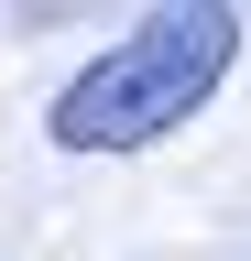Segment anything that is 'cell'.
I'll return each mask as SVG.
<instances>
[{
	"mask_svg": "<svg viewBox=\"0 0 251 261\" xmlns=\"http://www.w3.org/2000/svg\"><path fill=\"white\" fill-rule=\"evenodd\" d=\"M240 55V11H218V0H186V11H142L120 44L87 65V76L55 98V142L66 152H142L164 142V130H186L218 98V76H230Z\"/></svg>",
	"mask_w": 251,
	"mask_h": 261,
	"instance_id": "obj_1",
	"label": "cell"
}]
</instances>
